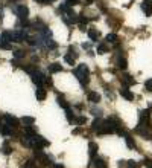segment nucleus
<instances>
[{"instance_id":"9","label":"nucleus","mask_w":152,"mask_h":168,"mask_svg":"<svg viewBox=\"0 0 152 168\" xmlns=\"http://www.w3.org/2000/svg\"><path fill=\"white\" fill-rule=\"evenodd\" d=\"M119 93L123 96L126 101H134V98H135V95L131 92L128 89V86H123V87H120V90H119Z\"/></svg>"},{"instance_id":"31","label":"nucleus","mask_w":152,"mask_h":168,"mask_svg":"<svg viewBox=\"0 0 152 168\" xmlns=\"http://www.w3.org/2000/svg\"><path fill=\"white\" fill-rule=\"evenodd\" d=\"M141 165L146 168H152V159L151 157H145V159L141 160Z\"/></svg>"},{"instance_id":"38","label":"nucleus","mask_w":152,"mask_h":168,"mask_svg":"<svg viewBox=\"0 0 152 168\" xmlns=\"http://www.w3.org/2000/svg\"><path fill=\"white\" fill-rule=\"evenodd\" d=\"M119 167L125 168V167H126V160H123V159H122V160H119Z\"/></svg>"},{"instance_id":"43","label":"nucleus","mask_w":152,"mask_h":168,"mask_svg":"<svg viewBox=\"0 0 152 168\" xmlns=\"http://www.w3.org/2000/svg\"><path fill=\"white\" fill-rule=\"evenodd\" d=\"M9 2H20V0H9Z\"/></svg>"},{"instance_id":"30","label":"nucleus","mask_w":152,"mask_h":168,"mask_svg":"<svg viewBox=\"0 0 152 168\" xmlns=\"http://www.w3.org/2000/svg\"><path fill=\"white\" fill-rule=\"evenodd\" d=\"M75 124H78V125H84V124H87V116H76V119H75Z\"/></svg>"},{"instance_id":"27","label":"nucleus","mask_w":152,"mask_h":168,"mask_svg":"<svg viewBox=\"0 0 152 168\" xmlns=\"http://www.w3.org/2000/svg\"><path fill=\"white\" fill-rule=\"evenodd\" d=\"M75 60H76V58H75L71 54H66V55H64V61H66L69 66H75Z\"/></svg>"},{"instance_id":"1","label":"nucleus","mask_w":152,"mask_h":168,"mask_svg":"<svg viewBox=\"0 0 152 168\" xmlns=\"http://www.w3.org/2000/svg\"><path fill=\"white\" fill-rule=\"evenodd\" d=\"M73 75L79 80L81 86L85 89V86L90 81V69H88V66H87V64H79V66L73 71Z\"/></svg>"},{"instance_id":"28","label":"nucleus","mask_w":152,"mask_h":168,"mask_svg":"<svg viewBox=\"0 0 152 168\" xmlns=\"http://www.w3.org/2000/svg\"><path fill=\"white\" fill-rule=\"evenodd\" d=\"M37 160L35 159H26V162L23 164V168H35Z\"/></svg>"},{"instance_id":"35","label":"nucleus","mask_w":152,"mask_h":168,"mask_svg":"<svg viewBox=\"0 0 152 168\" xmlns=\"http://www.w3.org/2000/svg\"><path fill=\"white\" fill-rule=\"evenodd\" d=\"M69 54H71V55H73V57H75V58H78V55H79V54H78V52H76V49H75V46H69Z\"/></svg>"},{"instance_id":"4","label":"nucleus","mask_w":152,"mask_h":168,"mask_svg":"<svg viewBox=\"0 0 152 168\" xmlns=\"http://www.w3.org/2000/svg\"><path fill=\"white\" fill-rule=\"evenodd\" d=\"M2 118L5 119V122L11 127L12 130H18V127H20V119H18V118L12 116V115H9V113H5Z\"/></svg>"},{"instance_id":"41","label":"nucleus","mask_w":152,"mask_h":168,"mask_svg":"<svg viewBox=\"0 0 152 168\" xmlns=\"http://www.w3.org/2000/svg\"><path fill=\"white\" fill-rule=\"evenodd\" d=\"M82 49H90V45L88 43H82Z\"/></svg>"},{"instance_id":"8","label":"nucleus","mask_w":152,"mask_h":168,"mask_svg":"<svg viewBox=\"0 0 152 168\" xmlns=\"http://www.w3.org/2000/svg\"><path fill=\"white\" fill-rule=\"evenodd\" d=\"M116 67L119 71H125V69L128 67L126 58H125V55H122V52H119L117 57H116Z\"/></svg>"},{"instance_id":"39","label":"nucleus","mask_w":152,"mask_h":168,"mask_svg":"<svg viewBox=\"0 0 152 168\" xmlns=\"http://www.w3.org/2000/svg\"><path fill=\"white\" fill-rule=\"evenodd\" d=\"M50 168H64V165H62V164H52Z\"/></svg>"},{"instance_id":"36","label":"nucleus","mask_w":152,"mask_h":168,"mask_svg":"<svg viewBox=\"0 0 152 168\" xmlns=\"http://www.w3.org/2000/svg\"><path fill=\"white\" fill-rule=\"evenodd\" d=\"M78 3H81V0H66V5L67 6H75V5H78Z\"/></svg>"},{"instance_id":"20","label":"nucleus","mask_w":152,"mask_h":168,"mask_svg":"<svg viewBox=\"0 0 152 168\" xmlns=\"http://www.w3.org/2000/svg\"><path fill=\"white\" fill-rule=\"evenodd\" d=\"M56 102H58L59 107H62L64 110L70 107V104H69V102H67V101L64 99V95H61V93H58V95H56Z\"/></svg>"},{"instance_id":"11","label":"nucleus","mask_w":152,"mask_h":168,"mask_svg":"<svg viewBox=\"0 0 152 168\" xmlns=\"http://www.w3.org/2000/svg\"><path fill=\"white\" fill-rule=\"evenodd\" d=\"M12 150H14V148H12V145L9 144V141H5V142L2 144V147H0V153L5 155V156H9L12 153Z\"/></svg>"},{"instance_id":"14","label":"nucleus","mask_w":152,"mask_h":168,"mask_svg":"<svg viewBox=\"0 0 152 168\" xmlns=\"http://www.w3.org/2000/svg\"><path fill=\"white\" fill-rule=\"evenodd\" d=\"M87 99L90 102H93V104H97L101 101V95L97 92H94V90H90V92H87Z\"/></svg>"},{"instance_id":"15","label":"nucleus","mask_w":152,"mask_h":168,"mask_svg":"<svg viewBox=\"0 0 152 168\" xmlns=\"http://www.w3.org/2000/svg\"><path fill=\"white\" fill-rule=\"evenodd\" d=\"M47 71H49V73H58V72H62L64 69H62L61 63H52V64H49Z\"/></svg>"},{"instance_id":"7","label":"nucleus","mask_w":152,"mask_h":168,"mask_svg":"<svg viewBox=\"0 0 152 168\" xmlns=\"http://www.w3.org/2000/svg\"><path fill=\"white\" fill-rule=\"evenodd\" d=\"M11 35H12V41H14V43H23V41H26L27 34L24 32L23 29H18V31L11 32Z\"/></svg>"},{"instance_id":"32","label":"nucleus","mask_w":152,"mask_h":168,"mask_svg":"<svg viewBox=\"0 0 152 168\" xmlns=\"http://www.w3.org/2000/svg\"><path fill=\"white\" fill-rule=\"evenodd\" d=\"M145 90H146V92H151V93H152V78H151V80H146V81H145Z\"/></svg>"},{"instance_id":"24","label":"nucleus","mask_w":152,"mask_h":168,"mask_svg":"<svg viewBox=\"0 0 152 168\" xmlns=\"http://www.w3.org/2000/svg\"><path fill=\"white\" fill-rule=\"evenodd\" d=\"M12 55H14V58H17V60H22L26 57V50L23 49H15L14 52H12Z\"/></svg>"},{"instance_id":"34","label":"nucleus","mask_w":152,"mask_h":168,"mask_svg":"<svg viewBox=\"0 0 152 168\" xmlns=\"http://www.w3.org/2000/svg\"><path fill=\"white\" fill-rule=\"evenodd\" d=\"M91 113H93L96 118H101V116H102V110H101V108L93 107V108H91Z\"/></svg>"},{"instance_id":"25","label":"nucleus","mask_w":152,"mask_h":168,"mask_svg":"<svg viewBox=\"0 0 152 168\" xmlns=\"http://www.w3.org/2000/svg\"><path fill=\"white\" fill-rule=\"evenodd\" d=\"M106 43H113V45H117L119 43V37L116 35V34H108V35L105 37Z\"/></svg>"},{"instance_id":"42","label":"nucleus","mask_w":152,"mask_h":168,"mask_svg":"<svg viewBox=\"0 0 152 168\" xmlns=\"http://www.w3.org/2000/svg\"><path fill=\"white\" fill-rule=\"evenodd\" d=\"M75 107H76V108H79V110H81V108H84V106H82V104H76Z\"/></svg>"},{"instance_id":"10","label":"nucleus","mask_w":152,"mask_h":168,"mask_svg":"<svg viewBox=\"0 0 152 168\" xmlns=\"http://www.w3.org/2000/svg\"><path fill=\"white\" fill-rule=\"evenodd\" d=\"M120 81L123 86H132V84H135V78L132 76V75H129V73H123V75H120Z\"/></svg>"},{"instance_id":"12","label":"nucleus","mask_w":152,"mask_h":168,"mask_svg":"<svg viewBox=\"0 0 152 168\" xmlns=\"http://www.w3.org/2000/svg\"><path fill=\"white\" fill-rule=\"evenodd\" d=\"M35 96H37V99H38V101H44V99H46V96H47V90L43 87V86H38V87H37V90H35Z\"/></svg>"},{"instance_id":"23","label":"nucleus","mask_w":152,"mask_h":168,"mask_svg":"<svg viewBox=\"0 0 152 168\" xmlns=\"http://www.w3.org/2000/svg\"><path fill=\"white\" fill-rule=\"evenodd\" d=\"M20 122H23L24 127H29V125H34V122H35V118H32V116H23Z\"/></svg>"},{"instance_id":"6","label":"nucleus","mask_w":152,"mask_h":168,"mask_svg":"<svg viewBox=\"0 0 152 168\" xmlns=\"http://www.w3.org/2000/svg\"><path fill=\"white\" fill-rule=\"evenodd\" d=\"M14 132H15V130H12L11 127L5 122V119L0 116V134L8 138V136H12V133H14Z\"/></svg>"},{"instance_id":"17","label":"nucleus","mask_w":152,"mask_h":168,"mask_svg":"<svg viewBox=\"0 0 152 168\" xmlns=\"http://www.w3.org/2000/svg\"><path fill=\"white\" fill-rule=\"evenodd\" d=\"M87 34H88V38H90L91 41H97V38L101 37V32H99L97 29H94V28L87 29Z\"/></svg>"},{"instance_id":"26","label":"nucleus","mask_w":152,"mask_h":168,"mask_svg":"<svg viewBox=\"0 0 152 168\" xmlns=\"http://www.w3.org/2000/svg\"><path fill=\"white\" fill-rule=\"evenodd\" d=\"M108 50H110V49H108V46H106L105 43L97 45V49H96V52H97V54H101V55H102V54H106Z\"/></svg>"},{"instance_id":"5","label":"nucleus","mask_w":152,"mask_h":168,"mask_svg":"<svg viewBox=\"0 0 152 168\" xmlns=\"http://www.w3.org/2000/svg\"><path fill=\"white\" fill-rule=\"evenodd\" d=\"M31 80H32V81H34V84L38 87V86H43V84H44L46 75H44L43 72H40V71L37 69V71H34V72L31 73Z\"/></svg>"},{"instance_id":"22","label":"nucleus","mask_w":152,"mask_h":168,"mask_svg":"<svg viewBox=\"0 0 152 168\" xmlns=\"http://www.w3.org/2000/svg\"><path fill=\"white\" fill-rule=\"evenodd\" d=\"M66 118H67V121H69L70 124H75V119H76V116H75V113H73L71 107L66 108Z\"/></svg>"},{"instance_id":"37","label":"nucleus","mask_w":152,"mask_h":168,"mask_svg":"<svg viewBox=\"0 0 152 168\" xmlns=\"http://www.w3.org/2000/svg\"><path fill=\"white\" fill-rule=\"evenodd\" d=\"M82 133H84V129H82V125H79L78 129H75V130L71 132V134L75 136V134H82Z\"/></svg>"},{"instance_id":"18","label":"nucleus","mask_w":152,"mask_h":168,"mask_svg":"<svg viewBox=\"0 0 152 168\" xmlns=\"http://www.w3.org/2000/svg\"><path fill=\"white\" fill-rule=\"evenodd\" d=\"M93 167L94 168H106L108 165H106V160L105 159H102V157H94L93 159Z\"/></svg>"},{"instance_id":"21","label":"nucleus","mask_w":152,"mask_h":168,"mask_svg":"<svg viewBox=\"0 0 152 168\" xmlns=\"http://www.w3.org/2000/svg\"><path fill=\"white\" fill-rule=\"evenodd\" d=\"M102 125H104V121L101 119V118H96L93 121V124H91V132H99L102 129Z\"/></svg>"},{"instance_id":"29","label":"nucleus","mask_w":152,"mask_h":168,"mask_svg":"<svg viewBox=\"0 0 152 168\" xmlns=\"http://www.w3.org/2000/svg\"><path fill=\"white\" fill-rule=\"evenodd\" d=\"M90 22V18L87 17V15H84V14H78V23L79 24H87Z\"/></svg>"},{"instance_id":"40","label":"nucleus","mask_w":152,"mask_h":168,"mask_svg":"<svg viewBox=\"0 0 152 168\" xmlns=\"http://www.w3.org/2000/svg\"><path fill=\"white\" fill-rule=\"evenodd\" d=\"M94 2H97V0H85V5L88 6V5H91V3H94Z\"/></svg>"},{"instance_id":"33","label":"nucleus","mask_w":152,"mask_h":168,"mask_svg":"<svg viewBox=\"0 0 152 168\" xmlns=\"http://www.w3.org/2000/svg\"><path fill=\"white\" fill-rule=\"evenodd\" d=\"M125 168H140V164H137L134 160H126V167Z\"/></svg>"},{"instance_id":"16","label":"nucleus","mask_w":152,"mask_h":168,"mask_svg":"<svg viewBox=\"0 0 152 168\" xmlns=\"http://www.w3.org/2000/svg\"><path fill=\"white\" fill-rule=\"evenodd\" d=\"M97 144L96 142H90L88 144V156H90V159H94V157L97 156Z\"/></svg>"},{"instance_id":"2","label":"nucleus","mask_w":152,"mask_h":168,"mask_svg":"<svg viewBox=\"0 0 152 168\" xmlns=\"http://www.w3.org/2000/svg\"><path fill=\"white\" fill-rule=\"evenodd\" d=\"M134 133L139 134L143 139H152V129H149L148 125H145V124H141V122L137 124V127L134 129Z\"/></svg>"},{"instance_id":"19","label":"nucleus","mask_w":152,"mask_h":168,"mask_svg":"<svg viewBox=\"0 0 152 168\" xmlns=\"http://www.w3.org/2000/svg\"><path fill=\"white\" fill-rule=\"evenodd\" d=\"M123 138H125V142H126V147H128L129 150H137V145H135V142H134V139L129 136L128 133H125L123 134Z\"/></svg>"},{"instance_id":"13","label":"nucleus","mask_w":152,"mask_h":168,"mask_svg":"<svg viewBox=\"0 0 152 168\" xmlns=\"http://www.w3.org/2000/svg\"><path fill=\"white\" fill-rule=\"evenodd\" d=\"M141 9H143V12H145L148 17H151L152 15V0H145V2L141 3Z\"/></svg>"},{"instance_id":"3","label":"nucleus","mask_w":152,"mask_h":168,"mask_svg":"<svg viewBox=\"0 0 152 168\" xmlns=\"http://www.w3.org/2000/svg\"><path fill=\"white\" fill-rule=\"evenodd\" d=\"M11 9L18 18H27L29 17V8L26 5H17V6H11Z\"/></svg>"}]
</instances>
